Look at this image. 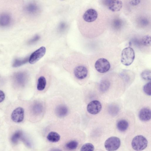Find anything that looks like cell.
Returning <instances> with one entry per match:
<instances>
[{"label": "cell", "instance_id": "7402d4cb", "mask_svg": "<svg viewBox=\"0 0 151 151\" xmlns=\"http://www.w3.org/2000/svg\"><path fill=\"white\" fill-rule=\"evenodd\" d=\"M78 145V142L76 140H72L68 143L65 145L66 148L69 150H73L76 149Z\"/></svg>", "mask_w": 151, "mask_h": 151}, {"label": "cell", "instance_id": "ba28073f", "mask_svg": "<svg viewBox=\"0 0 151 151\" xmlns=\"http://www.w3.org/2000/svg\"><path fill=\"white\" fill-rule=\"evenodd\" d=\"M46 52L45 47L44 46L41 47L31 54L29 59V63L31 64L35 63L45 55Z\"/></svg>", "mask_w": 151, "mask_h": 151}, {"label": "cell", "instance_id": "5bb4252c", "mask_svg": "<svg viewBox=\"0 0 151 151\" xmlns=\"http://www.w3.org/2000/svg\"><path fill=\"white\" fill-rule=\"evenodd\" d=\"M67 107L64 105L58 106L56 108L55 113L59 117H63L66 116L68 113Z\"/></svg>", "mask_w": 151, "mask_h": 151}, {"label": "cell", "instance_id": "7c38bea8", "mask_svg": "<svg viewBox=\"0 0 151 151\" xmlns=\"http://www.w3.org/2000/svg\"><path fill=\"white\" fill-rule=\"evenodd\" d=\"M139 117L142 121L145 122L150 120L151 117L150 110L147 108H142L139 112Z\"/></svg>", "mask_w": 151, "mask_h": 151}, {"label": "cell", "instance_id": "f1b7e54d", "mask_svg": "<svg viewBox=\"0 0 151 151\" xmlns=\"http://www.w3.org/2000/svg\"><path fill=\"white\" fill-rule=\"evenodd\" d=\"M66 24L65 23H61L59 27L60 30L61 31H63L66 28Z\"/></svg>", "mask_w": 151, "mask_h": 151}, {"label": "cell", "instance_id": "3957f363", "mask_svg": "<svg viewBox=\"0 0 151 151\" xmlns=\"http://www.w3.org/2000/svg\"><path fill=\"white\" fill-rule=\"evenodd\" d=\"M106 51L97 52L96 53L99 55V58L96 60L94 66L96 70L99 72L103 73L107 72L110 68V63L107 59L105 57Z\"/></svg>", "mask_w": 151, "mask_h": 151}, {"label": "cell", "instance_id": "4316f807", "mask_svg": "<svg viewBox=\"0 0 151 151\" xmlns=\"http://www.w3.org/2000/svg\"><path fill=\"white\" fill-rule=\"evenodd\" d=\"M42 106L40 104H36L33 107V112L36 114L40 113L42 112Z\"/></svg>", "mask_w": 151, "mask_h": 151}, {"label": "cell", "instance_id": "8fae6325", "mask_svg": "<svg viewBox=\"0 0 151 151\" xmlns=\"http://www.w3.org/2000/svg\"><path fill=\"white\" fill-rule=\"evenodd\" d=\"M88 73V70L86 67L83 65H79L74 69V74L75 76L80 79L85 78Z\"/></svg>", "mask_w": 151, "mask_h": 151}, {"label": "cell", "instance_id": "7a4b0ae2", "mask_svg": "<svg viewBox=\"0 0 151 151\" xmlns=\"http://www.w3.org/2000/svg\"><path fill=\"white\" fill-rule=\"evenodd\" d=\"M99 3L109 14L111 12L116 14L121 10L123 6V3L121 0H101L99 1Z\"/></svg>", "mask_w": 151, "mask_h": 151}, {"label": "cell", "instance_id": "6da1fadb", "mask_svg": "<svg viewBox=\"0 0 151 151\" xmlns=\"http://www.w3.org/2000/svg\"><path fill=\"white\" fill-rule=\"evenodd\" d=\"M96 5L90 4L86 5L81 9L78 16L79 30L83 36L87 38H92L99 35L110 22L109 14L99 2Z\"/></svg>", "mask_w": 151, "mask_h": 151}, {"label": "cell", "instance_id": "44dd1931", "mask_svg": "<svg viewBox=\"0 0 151 151\" xmlns=\"http://www.w3.org/2000/svg\"><path fill=\"white\" fill-rule=\"evenodd\" d=\"M110 86V83L109 81L107 80L102 81L100 85V89L102 92L106 91Z\"/></svg>", "mask_w": 151, "mask_h": 151}, {"label": "cell", "instance_id": "ac0fdd59", "mask_svg": "<svg viewBox=\"0 0 151 151\" xmlns=\"http://www.w3.org/2000/svg\"><path fill=\"white\" fill-rule=\"evenodd\" d=\"M46 81L45 78L43 76L40 77L38 79L37 85V88L39 91L43 90L46 86Z\"/></svg>", "mask_w": 151, "mask_h": 151}, {"label": "cell", "instance_id": "f546056e", "mask_svg": "<svg viewBox=\"0 0 151 151\" xmlns=\"http://www.w3.org/2000/svg\"><path fill=\"white\" fill-rule=\"evenodd\" d=\"M50 151H62L61 150L58 149H52Z\"/></svg>", "mask_w": 151, "mask_h": 151}, {"label": "cell", "instance_id": "484cf974", "mask_svg": "<svg viewBox=\"0 0 151 151\" xmlns=\"http://www.w3.org/2000/svg\"><path fill=\"white\" fill-rule=\"evenodd\" d=\"M143 90L147 95L150 96L151 94V83L150 82L145 84L143 86Z\"/></svg>", "mask_w": 151, "mask_h": 151}, {"label": "cell", "instance_id": "30bf717a", "mask_svg": "<svg viewBox=\"0 0 151 151\" xmlns=\"http://www.w3.org/2000/svg\"><path fill=\"white\" fill-rule=\"evenodd\" d=\"M12 120L14 122L19 123L22 122L24 118V110L21 107L15 109L12 112L11 116Z\"/></svg>", "mask_w": 151, "mask_h": 151}, {"label": "cell", "instance_id": "8992f818", "mask_svg": "<svg viewBox=\"0 0 151 151\" xmlns=\"http://www.w3.org/2000/svg\"><path fill=\"white\" fill-rule=\"evenodd\" d=\"M147 140L145 137L142 135H138L133 139L131 145L134 150L139 151L145 149L147 147Z\"/></svg>", "mask_w": 151, "mask_h": 151}, {"label": "cell", "instance_id": "277c9868", "mask_svg": "<svg viewBox=\"0 0 151 151\" xmlns=\"http://www.w3.org/2000/svg\"><path fill=\"white\" fill-rule=\"evenodd\" d=\"M134 58L135 52L132 48L128 47L123 50L121 55V61L123 65L125 66L130 65Z\"/></svg>", "mask_w": 151, "mask_h": 151}, {"label": "cell", "instance_id": "9a60e30c", "mask_svg": "<svg viewBox=\"0 0 151 151\" xmlns=\"http://www.w3.org/2000/svg\"><path fill=\"white\" fill-rule=\"evenodd\" d=\"M139 45L143 47H150L151 46V37L146 35L143 37L139 41Z\"/></svg>", "mask_w": 151, "mask_h": 151}, {"label": "cell", "instance_id": "4fadbf2b", "mask_svg": "<svg viewBox=\"0 0 151 151\" xmlns=\"http://www.w3.org/2000/svg\"><path fill=\"white\" fill-rule=\"evenodd\" d=\"M11 21V18L10 15L6 13L0 14V27H5L8 26Z\"/></svg>", "mask_w": 151, "mask_h": 151}, {"label": "cell", "instance_id": "52a82bcc", "mask_svg": "<svg viewBox=\"0 0 151 151\" xmlns=\"http://www.w3.org/2000/svg\"><path fill=\"white\" fill-rule=\"evenodd\" d=\"M120 139L116 137H111L107 139L104 143V147L108 151H115L120 147Z\"/></svg>", "mask_w": 151, "mask_h": 151}, {"label": "cell", "instance_id": "e0dca14e", "mask_svg": "<svg viewBox=\"0 0 151 151\" xmlns=\"http://www.w3.org/2000/svg\"><path fill=\"white\" fill-rule=\"evenodd\" d=\"M129 126L128 122L125 119H121L117 123V129L120 131L123 132L127 129Z\"/></svg>", "mask_w": 151, "mask_h": 151}, {"label": "cell", "instance_id": "603a6c76", "mask_svg": "<svg viewBox=\"0 0 151 151\" xmlns=\"http://www.w3.org/2000/svg\"><path fill=\"white\" fill-rule=\"evenodd\" d=\"M94 147L91 143H86L84 144L81 149V151H93Z\"/></svg>", "mask_w": 151, "mask_h": 151}, {"label": "cell", "instance_id": "d4e9b609", "mask_svg": "<svg viewBox=\"0 0 151 151\" xmlns=\"http://www.w3.org/2000/svg\"><path fill=\"white\" fill-rule=\"evenodd\" d=\"M151 71L150 70H145L143 71L141 74L142 78L146 80H151Z\"/></svg>", "mask_w": 151, "mask_h": 151}, {"label": "cell", "instance_id": "2e32d148", "mask_svg": "<svg viewBox=\"0 0 151 151\" xmlns=\"http://www.w3.org/2000/svg\"><path fill=\"white\" fill-rule=\"evenodd\" d=\"M47 139L50 142H56L60 139V136L57 132H51L49 133L47 136Z\"/></svg>", "mask_w": 151, "mask_h": 151}, {"label": "cell", "instance_id": "cb8c5ba5", "mask_svg": "<svg viewBox=\"0 0 151 151\" xmlns=\"http://www.w3.org/2000/svg\"><path fill=\"white\" fill-rule=\"evenodd\" d=\"M109 112L112 115H115L117 114L119 112V108L116 105L112 104L109 107Z\"/></svg>", "mask_w": 151, "mask_h": 151}, {"label": "cell", "instance_id": "5b68a950", "mask_svg": "<svg viewBox=\"0 0 151 151\" xmlns=\"http://www.w3.org/2000/svg\"><path fill=\"white\" fill-rule=\"evenodd\" d=\"M24 10L29 15L35 17H38L42 12V8L39 3L33 1L27 4Z\"/></svg>", "mask_w": 151, "mask_h": 151}, {"label": "cell", "instance_id": "d6986e66", "mask_svg": "<svg viewBox=\"0 0 151 151\" xmlns=\"http://www.w3.org/2000/svg\"><path fill=\"white\" fill-rule=\"evenodd\" d=\"M22 134L21 131H16L12 135L11 138V141L14 144L17 143L19 139L23 138Z\"/></svg>", "mask_w": 151, "mask_h": 151}, {"label": "cell", "instance_id": "83f0119b", "mask_svg": "<svg viewBox=\"0 0 151 151\" xmlns=\"http://www.w3.org/2000/svg\"><path fill=\"white\" fill-rule=\"evenodd\" d=\"M5 98V95L3 91L0 90V103L3 101Z\"/></svg>", "mask_w": 151, "mask_h": 151}, {"label": "cell", "instance_id": "ffe728a7", "mask_svg": "<svg viewBox=\"0 0 151 151\" xmlns=\"http://www.w3.org/2000/svg\"><path fill=\"white\" fill-rule=\"evenodd\" d=\"M29 58H25L23 59H15L13 63V66L14 67H18L26 63L28 60Z\"/></svg>", "mask_w": 151, "mask_h": 151}, {"label": "cell", "instance_id": "9c48e42d", "mask_svg": "<svg viewBox=\"0 0 151 151\" xmlns=\"http://www.w3.org/2000/svg\"><path fill=\"white\" fill-rule=\"evenodd\" d=\"M102 108L101 103L98 100H93L90 102L88 105L87 109L88 113L92 114H96L99 113Z\"/></svg>", "mask_w": 151, "mask_h": 151}]
</instances>
